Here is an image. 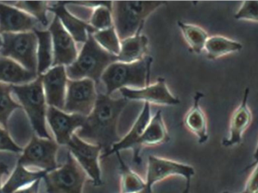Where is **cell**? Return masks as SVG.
<instances>
[{"mask_svg": "<svg viewBox=\"0 0 258 193\" xmlns=\"http://www.w3.org/2000/svg\"><path fill=\"white\" fill-rule=\"evenodd\" d=\"M119 92L127 100L142 101L160 106L180 104V100L170 92L166 81L162 77H159L154 84L148 85L141 89H122Z\"/></svg>", "mask_w": 258, "mask_h": 193, "instance_id": "14", "label": "cell"}, {"mask_svg": "<svg viewBox=\"0 0 258 193\" xmlns=\"http://www.w3.org/2000/svg\"><path fill=\"white\" fill-rule=\"evenodd\" d=\"M59 145L52 139L33 136L18 160V165L24 167L34 166L49 172L57 169L56 161Z\"/></svg>", "mask_w": 258, "mask_h": 193, "instance_id": "9", "label": "cell"}, {"mask_svg": "<svg viewBox=\"0 0 258 193\" xmlns=\"http://www.w3.org/2000/svg\"><path fill=\"white\" fill-rule=\"evenodd\" d=\"M12 85L0 83V125L7 129L9 116L15 109H21V106L15 103L12 97Z\"/></svg>", "mask_w": 258, "mask_h": 193, "instance_id": "32", "label": "cell"}, {"mask_svg": "<svg viewBox=\"0 0 258 193\" xmlns=\"http://www.w3.org/2000/svg\"><path fill=\"white\" fill-rule=\"evenodd\" d=\"M53 45L52 67H68L74 63L79 54L77 42L65 30L57 17L49 26Z\"/></svg>", "mask_w": 258, "mask_h": 193, "instance_id": "12", "label": "cell"}, {"mask_svg": "<svg viewBox=\"0 0 258 193\" xmlns=\"http://www.w3.org/2000/svg\"><path fill=\"white\" fill-rule=\"evenodd\" d=\"M151 118L150 104L144 103L142 110L140 112L136 121L134 123L128 134L124 138H121L119 142L115 144L107 153L102 154L101 159L107 157L110 155L120 153L122 150H128V149L132 150L133 155H135L136 153L138 141L142 134L144 133V130L150 122Z\"/></svg>", "mask_w": 258, "mask_h": 193, "instance_id": "20", "label": "cell"}, {"mask_svg": "<svg viewBox=\"0 0 258 193\" xmlns=\"http://www.w3.org/2000/svg\"><path fill=\"white\" fill-rule=\"evenodd\" d=\"M47 193H83L87 174L68 152L66 162L43 177Z\"/></svg>", "mask_w": 258, "mask_h": 193, "instance_id": "7", "label": "cell"}, {"mask_svg": "<svg viewBox=\"0 0 258 193\" xmlns=\"http://www.w3.org/2000/svg\"><path fill=\"white\" fill-rule=\"evenodd\" d=\"M191 181H186V186L181 193H190Z\"/></svg>", "mask_w": 258, "mask_h": 193, "instance_id": "39", "label": "cell"}, {"mask_svg": "<svg viewBox=\"0 0 258 193\" xmlns=\"http://www.w3.org/2000/svg\"><path fill=\"white\" fill-rule=\"evenodd\" d=\"M204 97L202 92H197L194 97V103L186 112L183 120L185 127L198 138L200 144L207 142L209 135L206 113L200 106V100Z\"/></svg>", "mask_w": 258, "mask_h": 193, "instance_id": "21", "label": "cell"}, {"mask_svg": "<svg viewBox=\"0 0 258 193\" xmlns=\"http://www.w3.org/2000/svg\"><path fill=\"white\" fill-rule=\"evenodd\" d=\"M0 54H1V49H0Z\"/></svg>", "mask_w": 258, "mask_h": 193, "instance_id": "44", "label": "cell"}, {"mask_svg": "<svg viewBox=\"0 0 258 193\" xmlns=\"http://www.w3.org/2000/svg\"><path fill=\"white\" fill-rule=\"evenodd\" d=\"M169 134L164 121L162 111L159 110L152 117L137 145L136 153L133 155V162L137 165L141 163V150L145 147H153L168 142Z\"/></svg>", "mask_w": 258, "mask_h": 193, "instance_id": "19", "label": "cell"}, {"mask_svg": "<svg viewBox=\"0 0 258 193\" xmlns=\"http://www.w3.org/2000/svg\"><path fill=\"white\" fill-rule=\"evenodd\" d=\"M194 167L187 164L159 156L150 155L147 162L146 183L149 187L173 177H180L186 181H191L195 176Z\"/></svg>", "mask_w": 258, "mask_h": 193, "instance_id": "11", "label": "cell"}, {"mask_svg": "<svg viewBox=\"0 0 258 193\" xmlns=\"http://www.w3.org/2000/svg\"><path fill=\"white\" fill-rule=\"evenodd\" d=\"M166 2H113V24L120 40L141 33L146 20Z\"/></svg>", "mask_w": 258, "mask_h": 193, "instance_id": "4", "label": "cell"}, {"mask_svg": "<svg viewBox=\"0 0 258 193\" xmlns=\"http://www.w3.org/2000/svg\"><path fill=\"white\" fill-rule=\"evenodd\" d=\"M45 171H30L25 167L17 165L12 175L3 186L1 193H13L21 188L29 186L36 180H41L47 174Z\"/></svg>", "mask_w": 258, "mask_h": 193, "instance_id": "25", "label": "cell"}, {"mask_svg": "<svg viewBox=\"0 0 258 193\" xmlns=\"http://www.w3.org/2000/svg\"><path fill=\"white\" fill-rule=\"evenodd\" d=\"M39 77L42 80L47 104L63 110L69 80L66 67H52Z\"/></svg>", "mask_w": 258, "mask_h": 193, "instance_id": "15", "label": "cell"}, {"mask_svg": "<svg viewBox=\"0 0 258 193\" xmlns=\"http://www.w3.org/2000/svg\"><path fill=\"white\" fill-rule=\"evenodd\" d=\"M153 57L146 56L134 63L116 61L110 65L101 77L107 95L122 89H141L150 85Z\"/></svg>", "mask_w": 258, "mask_h": 193, "instance_id": "2", "label": "cell"}, {"mask_svg": "<svg viewBox=\"0 0 258 193\" xmlns=\"http://www.w3.org/2000/svg\"><path fill=\"white\" fill-rule=\"evenodd\" d=\"M239 21L258 22V1H245L234 15Z\"/></svg>", "mask_w": 258, "mask_h": 193, "instance_id": "33", "label": "cell"}, {"mask_svg": "<svg viewBox=\"0 0 258 193\" xmlns=\"http://www.w3.org/2000/svg\"><path fill=\"white\" fill-rule=\"evenodd\" d=\"M96 83L89 79L68 80L63 111L87 117L98 99Z\"/></svg>", "mask_w": 258, "mask_h": 193, "instance_id": "10", "label": "cell"}, {"mask_svg": "<svg viewBox=\"0 0 258 193\" xmlns=\"http://www.w3.org/2000/svg\"><path fill=\"white\" fill-rule=\"evenodd\" d=\"M128 102L124 97L116 99L107 94H98L95 107L77 135L87 142L100 146L103 154L107 153L121 140L118 123Z\"/></svg>", "mask_w": 258, "mask_h": 193, "instance_id": "1", "label": "cell"}, {"mask_svg": "<svg viewBox=\"0 0 258 193\" xmlns=\"http://www.w3.org/2000/svg\"><path fill=\"white\" fill-rule=\"evenodd\" d=\"M251 167H253V170L247 179L243 192L258 193V163L251 165Z\"/></svg>", "mask_w": 258, "mask_h": 193, "instance_id": "35", "label": "cell"}, {"mask_svg": "<svg viewBox=\"0 0 258 193\" xmlns=\"http://www.w3.org/2000/svg\"><path fill=\"white\" fill-rule=\"evenodd\" d=\"M250 91L245 89L240 104L233 111L230 121V135L222 141L225 147H232L242 143L244 133L252 122V112L248 105Z\"/></svg>", "mask_w": 258, "mask_h": 193, "instance_id": "17", "label": "cell"}, {"mask_svg": "<svg viewBox=\"0 0 258 193\" xmlns=\"http://www.w3.org/2000/svg\"><path fill=\"white\" fill-rule=\"evenodd\" d=\"M137 193H153V188L149 187L148 186L144 189V190L141 191V192Z\"/></svg>", "mask_w": 258, "mask_h": 193, "instance_id": "41", "label": "cell"}, {"mask_svg": "<svg viewBox=\"0 0 258 193\" xmlns=\"http://www.w3.org/2000/svg\"><path fill=\"white\" fill-rule=\"evenodd\" d=\"M253 157H254V163L252 164V165H254V164L258 163V144L257 145V147H256L255 151H254V156H253Z\"/></svg>", "mask_w": 258, "mask_h": 193, "instance_id": "40", "label": "cell"}, {"mask_svg": "<svg viewBox=\"0 0 258 193\" xmlns=\"http://www.w3.org/2000/svg\"><path fill=\"white\" fill-rule=\"evenodd\" d=\"M12 92L18 97L20 103L27 112L32 127L38 137L51 139L45 124L47 103L41 77H38L28 84L12 86Z\"/></svg>", "mask_w": 258, "mask_h": 193, "instance_id": "5", "label": "cell"}, {"mask_svg": "<svg viewBox=\"0 0 258 193\" xmlns=\"http://www.w3.org/2000/svg\"><path fill=\"white\" fill-rule=\"evenodd\" d=\"M39 183H40V180H36L29 186L21 188L13 193H39Z\"/></svg>", "mask_w": 258, "mask_h": 193, "instance_id": "37", "label": "cell"}, {"mask_svg": "<svg viewBox=\"0 0 258 193\" xmlns=\"http://www.w3.org/2000/svg\"><path fill=\"white\" fill-rule=\"evenodd\" d=\"M7 174H9V166L5 162H0V193L3 189L2 180H3V177Z\"/></svg>", "mask_w": 258, "mask_h": 193, "instance_id": "38", "label": "cell"}, {"mask_svg": "<svg viewBox=\"0 0 258 193\" xmlns=\"http://www.w3.org/2000/svg\"><path fill=\"white\" fill-rule=\"evenodd\" d=\"M48 11L53 12L58 18L65 30L74 38L76 42L84 44L89 34H93L96 30L89 22L77 18L68 11L65 2L52 3L48 6Z\"/></svg>", "mask_w": 258, "mask_h": 193, "instance_id": "16", "label": "cell"}, {"mask_svg": "<svg viewBox=\"0 0 258 193\" xmlns=\"http://www.w3.org/2000/svg\"><path fill=\"white\" fill-rule=\"evenodd\" d=\"M67 5H76V6H82V7L91 8L95 9V8L105 5L107 2L105 1H87V2H65Z\"/></svg>", "mask_w": 258, "mask_h": 193, "instance_id": "36", "label": "cell"}, {"mask_svg": "<svg viewBox=\"0 0 258 193\" xmlns=\"http://www.w3.org/2000/svg\"><path fill=\"white\" fill-rule=\"evenodd\" d=\"M67 147L94 186H101L103 181L100 159L102 156V148L84 141L77 133L72 137Z\"/></svg>", "mask_w": 258, "mask_h": 193, "instance_id": "8", "label": "cell"}, {"mask_svg": "<svg viewBox=\"0 0 258 193\" xmlns=\"http://www.w3.org/2000/svg\"><path fill=\"white\" fill-rule=\"evenodd\" d=\"M243 46L237 41L220 35L209 36L205 45L204 51L209 60H216L233 53L238 52Z\"/></svg>", "mask_w": 258, "mask_h": 193, "instance_id": "24", "label": "cell"}, {"mask_svg": "<svg viewBox=\"0 0 258 193\" xmlns=\"http://www.w3.org/2000/svg\"><path fill=\"white\" fill-rule=\"evenodd\" d=\"M37 36V74L42 76L52 68L53 45L49 30H33Z\"/></svg>", "mask_w": 258, "mask_h": 193, "instance_id": "26", "label": "cell"}, {"mask_svg": "<svg viewBox=\"0 0 258 193\" xmlns=\"http://www.w3.org/2000/svg\"><path fill=\"white\" fill-rule=\"evenodd\" d=\"M46 118L57 144L67 146L72 137L83 127L86 117L48 106Z\"/></svg>", "mask_w": 258, "mask_h": 193, "instance_id": "13", "label": "cell"}, {"mask_svg": "<svg viewBox=\"0 0 258 193\" xmlns=\"http://www.w3.org/2000/svg\"><path fill=\"white\" fill-rule=\"evenodd\" d=\"M177 26L190 51L196 54L203 52L209 37L207 32L200 26L187 24L181 21H177Z\"/></svg>", "mask_w": 258, "mask_h": 193, "instance_id": "27", "label": "cell"}, {"mask_svg": "<svg viewBox=\"0 0 258 193\" xmlns=\"http://www.w3.org/2000/svg\"><path fill=\"white\" fill-rule=\"evenodd\" d=\"M2 46H3V39H2V36H0V49H1Z\"/></svg>", "mask_w": 258, "mask_h": 193, "instance_id": "42", "label": "cell"}, {"mask_svg": "<svg viewBox=\"0 0 258 193\" xmlns=\"http://www.w3.org/2000/svg\"><path fill=\"white\" fill-rule=\"evenodd\" d=\"M222 193H230L229 192H222ZM241 193H245V192H241Z\"/></svg>", "mask_w": 258, "mask_h": 193, "instance_id": "43", "label": "cell"}, {"mask_svg": "<svg viewBox=\"0 0 258 193\" xmlns=\"http://www.w3.org/2000/svg\"><path fill=\"white\" fill-rule=\"evenodd\" d=\"M112 8L113 2L110 1L94 9L89 23L96 31L114 27Z\"/></svg>", "mask_w": 258, "mask_h": 193, "instance_id": "31", "label": "cell"}, {"mask_svg": "<svg viewBox=\"0 0 258 193\" xmlns=\"http://www.w3.org/2000/svg\"><path fill=\"white\" fill-rule=\"evenodd\" d=\"M119 162L120 193H137L147 187L146 180L125 163L120 153H116Z\"/></svg>", "mask_w": 258, "mask_h": 193, "instance_id": "28", "label": "cell"}, {"mask_svg": "<svg viewBox=\"0 0 258 193\" xmlns=\"http://www.w3.org/2000/svg\"><path fill=\"white\" fill-rule=\"evenodd\" d=\"M92 36L103 49L117 57L121 49V40L114 27L95 32Z\"/></svg>", "mask_w": 258, "mask_h": 193, "instance_id": "30", "label": "cell"}, {"mask_svg": "<svg viewBox=\"0 0 258 193\" xmlns=\"http://www.w3.org/2000/svg\"><path fill=\"white\" fill-rule=\"evenodd\" d=\"M39 77L36 73L23 68L15 60L0 55V82L9 85L31 83Z\"/></svg>", "mask_w": 258, "mask_h": 193, "instance_id": "22", "label": "cell"}, {"mask_svg": "<svg viewBox=\"0 0 258 193\" xmlns=\"http://www.w3.org/2000/svg\"><path fill=\"white\" fill-rule=\"evenodd\" d=\"M149 39L140 33L121 41V49L117 56V61L134 63L139 61L147 56Z\"/></svg>", "mask_w": 258, "mask_h": 193, "instance_id": "23", "label": "cell"}, {"mask_svg": "<svg viewBox=\"0 0 258 193\" xmlns=\"http://www.w3.org/2000/svg\"><path fill=\"white\" fill-rule=\"evenodd\" d=\"M117 61V57L103 49L89 34L74 63L66 67L71 80L89 79L98 84L109 66Z\"/></svg>", "mask_w": 258, "mask_h": 193, "instance_id": "3", "label": "cell"}, {"mask_svg": "<svg viewBox=\"0 0 258 193\" xmlns=\"http://www.w3.org/2000/svg\"><path fill=\"white\" fill-rule=\"evenodd\" d=\"M0 151H9L12 153H21L20 148L9 136L7 131L0 127Z\"/></svg>", "mask_w": 258, "mask_h": 193, "instance_id": "34", "label": "cell"}, {"mask_svg": "<svg viewBox=\"0 0 258 193\" xmlns=\"http://www.w3.org/2000/svg\"><path fill=\"white\" fill-rule=\"evenodd\" d=\"M36 20L26 12L0 2V33H18L35 30Z\"/></svg>", "mask_w": 258, "mask_h": 193, "instance_id": "18", "label": "cell"}, {"mask_svg": "<svg viewBox=\"0 0 258 193\" xmlns=\"http://www.w3.org/2000/svg\"><path fill=\"white\" fill-rule=\"evenodd\" d=\"M0 55L9 57L27 71L37 74V36L34 32L2 34Z\"/></svg>", "mask_w": 258, "mask_h": 193, "instance_id": "6", "label": "cell"}, {"mask_svg": "<svg viewBox=\"0 0 258 193\" xmlns=\"http://www.w3.org/2000/svg\"><path fill=\"white\" fill-rule=\"evenodd\" d=\"M6 4L13 5V7L17 8L28 15H31L35 19L39 21L44 27L48 25L47 18V12L48 9V2H3Z\"/></svg>", "mask_w": 258, "mask_h": 193, "instance_id": "29", "label": "cell"}]
</instances>
